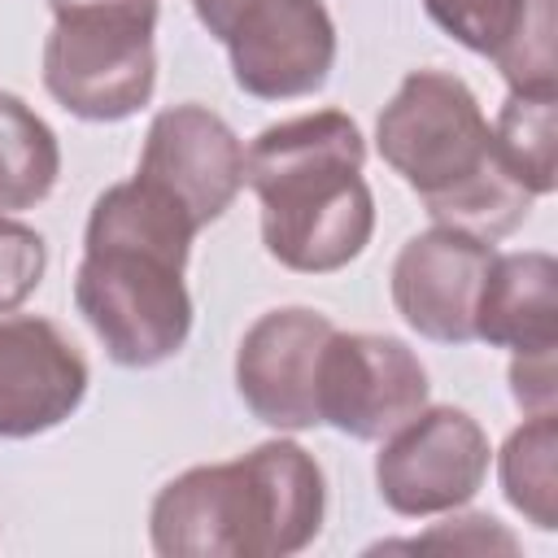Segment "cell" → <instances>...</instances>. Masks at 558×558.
Segmentation results:
<instances>
[{
    "instance_id": "cell-1",
    "label": "cell",
    "mask_w": 558,
    "mask_h": 558,
    "mask_svg": "<svg viewBox=\"0 0 558 558\" xmlns=\"http://www.w3.org/2000/svg\"><path fill=\"white\" fill-rule=\"evenodd\" d=\"M192 240L187 214L140 179L113 183L92 201L74 305L109 362L148 371L187 344L192 296L183 270Z\"/></svg>"
},
{
    "instance_id": "cell-2",
    "label": "cell",
    "mask_w": 558,
    "mask_h": 558,
    "mask_svg": "<svg viewBox=\"0 0 558 558\" xmlns=\"http://www.w3.org/2000/svg\"><path fill=\"white\" fill-rule=\"evenodd\" d=\"M362 166L366 140L340 109L283 118L244 148V183L262 205V244L279 266L331 275L362 257L375 231Z\"/></svg>"
},
{
    "instance_id": "cell-3",
    "label": "cell",
    "mask_w": 558,
    "mask_h": 558,
    "mask_svg": "<svg viewBox=\"0 0 558 558\" xmlns=\"http://www.w3.org/2000/svg\"><path fill=\"white\" fill-rule=\"evenodd\" d=\"M327 514V480L296 440H262L244 458L187 466L148 510L161 558H288L314 545Z\"/></svg>"
},
{
    "instance_id": "cell-4",
    "label": "cell",
    "mask_w": 558,
    "mask_h": 558,
    "mask_svg": "<svg viewBox=\"0 0 558 558\" xmlns=\"http://www.w3.org/2000/svg\"><path fill=\"white\" fill-rule=\"evenodd\" d=\"M375 148L440 227L501 240L532 214L536 196L501 170L493 126L458 74L410 70L375 118Z\"/></svg>"
},
{
    "instance_id": "cell-5",
    "label": "cell",
    "mask_w": 558,
    "mask_h": 558,
    "mask_svg": "<svg viewBox=\"0 0 558 558\" xmlns=\"http://www.w3.org/2000/svg\"><path fill=\"white\" fill-rule=\"evenodd\" d=\"M44 87L83 122H122L157 87V0H48Z\"/></svg>"
},
{
    "instance_id": "cell-6",
    "label": "cell",
    "mask_w": 558,
    "mask_h": 558,
    "mask_svg": "<svg viewBox=\"0 0 558 558\" xmlns=\"http://www.w3.org/2000/svg\"><path fill=\"white\" fill-rule=\"evenodd\" d=\"M488 436L458 405H423L410 423L384 436L375 458L379 501L401 519L462 510L488 480Z\"/></svg>"
},
{
    "instance_id": "cell-7",
    "label": "cell",
    "mask_w": 558,
    "mask_h": 558,
    "mask_svg": "<svg viewBox=\"0 0 558 558\" xmlns=\"http://www.w3.org/2000/svg\"><path fill=\"white\" fill-rule=\"evenodd\" d=\"M427 366L418 353L379 331H331L318 362V423L384 440L427 405Z\"/></svg>"
},
{
    "instance_id": "cell-8",
    "label": "cell",
    "mask_w": 558,
    "mask_h": 558,
    "mask_svg": "<svg viewBox=\"0 0 558 558\" xmlns=\"http://www.w3.org/2000/svg\"><path fill=\"white\" fill-rule=\"evenodd\" d=\"M135 179L161 192L201 231L218 222L244 187V144L205 105H170L148 122Z\"/></svg>"
},
{
    "instance_id": "cell-9",
    "label": "cell",
    "mask_w": 558,
    "mask_h": 558,
    "mask_svg": "<svg viewBox=\"0 0 558 558\" xmlns=\"http://www.w3.org/2000/svg\"><path fill=\"white\" fill-rule=\"evenodd\" d=\"M336 323L310 305L266 310L235 349V392L275 432L318 427V362Z\"/></svg>"
},
{
    "instance_id": "cell-10",
    "label": "cell",
    "mask_w": 558,
    "mask_h": 558,
    "mask_svg": "<svg viewBox=\"0 0 558 558\" xmlns=\"http://www.w3.org/2000/svg\"><path fill=\"white\" fill-rule=\"evenodd\" d=\"M222 44L235 87L257 100L314 96L336 65V22L323 0H253Z\"/></svg>"
},
{
    "instance_id": "cell-11",
    "label": "cell",
    "mask_w": 558,
    "mask_h": 558,
    "mask_svg": "<svg viewBox=\"0 0 558 558\" xmlns=\"http://www.w3.org/2000/svg\"><path fill=\"white\" fill-rule=\"evenodd\" d=\"M493 253V240L440 222L410 235L392 262V305L405 327L436 344L475 340V301Z\"/></svg>"
},
{
    "instance_id": "cell-12",
    "label": "cell",
    "mask_w": 558,
    "mask_h": 558,
    "mask_svg": "<svg viewBox=\"0 0 558 558\" xmlns=\"http://www.w3.org/2000/svg\"><path fill=\"white\" fill-rule=\"evenodd\" d=\"M87 357L35 314L0 318V440H31L61 427L87 397Z\"/></svg>"
},
{
    "instance_id": "cell-13",
    "label": "cell",
    "mask_w": 558,
    "mask_h": 558,
    "mask_svg": "<svg viewBox=\"0 0 558 558\" xmlns=\"http://www.w3.org/2000/svg\"><path fill=\"white\" fill-rule=\"evenodd\" d=\"M475 340L510 353L558 349V262L549 253H493L475 301Z\"/></svg>"
},
{
    "instance_id": "cell-14",
    "label": "cell",
    "mask_w": 558,
    "mask_h": 558,
    "mask_svg": "<svg viewBox=\"0 0 558 558\" xmlns=\"http://www.w3.org/2000/svg\"><path fill=\"white\" fill-rule=\"evenodd\" d=\"M61 174L52 126L13 92H0V214L39 205Z\"/></svg>"
},
{
    "instance_id": "cell-15",
    "label": "cell",
    "mask_w": 558,
    "mask_h": 558,
    "mask_svg": "<svg viewBox=\"0 0 558 558\" xmlns=\"http://www.w3.org/2000/svg\"><path fill=\"white\" fill-rule=\"evenodd\" d=\"M506 501L541 532L558 527V418L527 414L497 453Z\"/></svg>"
},
{
    "instance_id": "cell-16",
    "label": "cell",
    "mask_w": 558,
    "mask_h": 558,
    "mask_svg": "<svg viewBox=\"0 0 558 558\" xmlns=\"http://www.w3.org/2000/svg\"><path fill=\"white\" fill-rule=\"evenodd\" d=\"M493 153L527 196H549L558 187V96L510 92L493 122Z\"/></svg>"
},
{
    "instance_id": "cell-17",
    "label": "cell",
    "mask_w": 558,
    "mask_h": 558,
    "mask_svg": "<svg viewBox=\"0 0 558 558\" xmlns=\"http://www.w3.org/2000/svg\"><path fill=\"white\" fill-rule=\"evenodd\" d=\"M554 0H527L510 39L493 52L506 87L519 96H558V57H554Z\"/></svg>"
},
{
    "instance_id": "cell-18",
    "label": "cell",
    "mask_w": 558,
    "mask_h": 558,
    "mask_svg": "<svg viewBox=\"0 0 558 558\" xmlns=\"http://www.w3.org/2000/svg\"><path fill=\"white\" fill-rule=\"evenodd\" d=\"M523 4L527 0H423L427 17L449 39H458L462 48H471V52H480L488 61L510 39L514 22L523 17Z\"/></svg>"
},
{
    "instance_id": "cell-19",
    "label": "cell",
    "mask_w": 558,
    "mask_h": 558,
    "mask_svg": "<svg viewBox=\"0 0 558 558\" xmlns=\"http://www.w3.org/2000/svg\"><path fill=\"white\" fill-rule=\"evenodd\" d=\"M48 270V244L35 227L0 214V314H13Z\"/></svg>"
},
{
    "instance_id": "cell-20",
    "label": "cell",
    "mask_w": 558,
    "mask_h": 558,
    "mask_svg": "<svg viewBox=\"0 0 558 558\" xmlns=\"http://www.w3.org/2000/svg\"><path fill=\"white\" fill-rule=\"evenodd\" d=\"M375 549H445V554H519V541L493 519V514H458L449 510L445 523L427 527L423 536L410 541H388Z\"/></svg>"
},
{
    "instance_id": "cell-21",
    "label": "cell",
    "mask_w": 558,
    "mask_h": 558,
    "mask_svg": "<svg viewBox=\"0 0 558 558\" xmlns=\"http://www.w3.org/2000/svg\"><path fill=\"white\" fill-rule=\"evenodd\" d=\"M558 349H541V353H514L510 362V397L523 414H554L558 410V366H554Z\"/></svg>"
},
{
    "instance_id": "cell-22",
    "label": "cell",
    "mask_w": 558,
    "mask_h": 558,
    "mask_svg": "<svg viewBox=\"0 0 558 558\" xmlns=\"http://www.w3.org/2000/svg\"><path fill=\"white\" fill-rule=\"evenodd\" d=\"M248 4H253V0H192V13H196V22L222 44V39L231 35L235 17H240Z\"/></svg>"
}]
</instances>
